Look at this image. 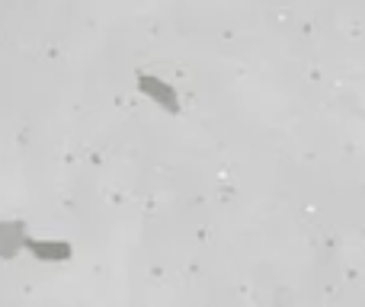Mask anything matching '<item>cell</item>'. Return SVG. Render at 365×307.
Here are the masks:
<instances>
[{"instance_id":"6da1fadb","label":"cell","mask_w":365,"mask_h":307,"mask_svg":"<svg viewBox=\"0 0 365 307\" xmlns=\"http://www.w3.org/2000/svg\"><path fill=\"white\" fill-rule=\"evenodd\" d=\"M135 90H138L154 109H160L164 115L182 113V96H180L177 83L160 77V74H154V71H138V74H135Z\"/></svg>"},{"instance_id":"7a4b0ae2","label":"cell","mask_w":365,"mask_h":307,"mask_svg":"<svg viewBox=\"0 0 365 307\" xmlns=\"http://www.w3.org/2000/svg\"><path fill=\"white\" fill-rule=\"evenodd\" d=\"M19 246H26L23 224H16V221H4V224H0V256L10 259Z\"/></svg>"},{"instance_id":"3957f363","label":"cell","mask_w":365,"mask_h":307,"mask_svg":"<svg viewBox=\"0 0 365 307\" xmlns=\"http://www.w3.org/2000/svg\"><path fill=\"white\" fill-rule=\"evenodd\" d=\"M26 246H29V250L36 253L38 259H68V244H55V240H42V244H29V240H26Z\"/></svg>"}]
</instances>
